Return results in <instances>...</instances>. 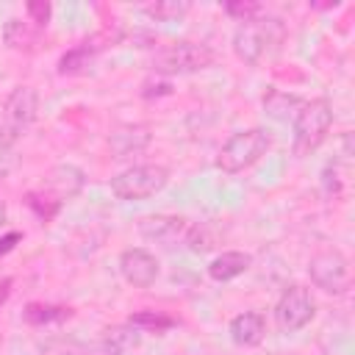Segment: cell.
Returning <instances> with one entry per match:
<instances>
[{
    "mask_svg": "<svg viewBox=\"0 0 355 355\" xmlns=\"http://www.w3.org/2000/svg\"><path fill=\"white\" fill-rule=\"evenodd\" d=\"M216 64V53L200 42H172L158 47L150 58V67L158 75H191Z\"/></svg>",
    "mask_w": 355,
    "mask_h": 355,
    "instance_id": "cell-1",
    "label": "cell"
},
{
    "mask_svg": "<svg viewBox=\"0 0 355 355\" xmlns=\"http://www.w3.org/2000/svg\"><path fill=\"white\" fill-rule=\"evenodd\" d=\"M333 128V105L327 97H313L300 105L294 114V153L308 155L313 153Z\"/></svg>",
    "mask_w": 355,
    "mask_h": 355,
    "instance_id": "cell-2",
    "label": "cell"
},
{
    "mask_svg": "<svg viewBox=\"0 0 355 355\" xmlns=\"http://www.w3.org/2000/svg\"><path fill=\"white\" fill-rule=\"evenodd\" d=\"M272 147V133L263 130V128H247V130H239L233 133L222 150H219V158H216V166L227 175H236V172H244L247 166H252L261 155H266V150Z\"/></svg>",
    "mask_w": 355,
    "mask_h": 355,
    "instance_id": "cell-3",
    "label": "cell"
},
{
    "mask_svg": "<svg viewBox=\"0 0 355 355\" xmlns=\"http://www.w3.org/2000/svg\"><path fill=\"white\" fill-rule=\"evenodd\" d=\"M280 33H283V25L275 17H255V19L239 22V28L233 33V53L244 64L255 67L269 53V47L280 39Z\"/></svg>",
    "mask_w": 355,
    "mask_h": 355,
    "instance_id": "cell-4",
    "label": "cell"
},
{
    "mask_svg": "<svg viewBox=\"0 0 355 355\" xmlns=\"http://www.w3.org/2000/svg\"><path fill=\"white\" fill-rule=\"evenodd\" d=\"M169 180V169L161 164H136L111 178V191L119 200H147L158 194Z\"/></svg>",
    "mask_w": 355,
    "mask_h": 355,
    "instance_id": "cell-5",
    "label": "cell"
},
{
    "mask_svg": "<svg viewBox=\"0 0 355 355\" xmlns=\"http://www.w3.org/2000/svg\"><path fill=\"white\" fill-rule=\"evenodd\" d=\"M39 114V94L33 86H14L11 94L3 103V119H0V141L11 144L17 141L36 119Z\"/></svg>",
    "mask_w": 355,
    "mask_h": 355,
    "instance_id": "cell-6",
    "label": "cell"
},
{
    "mask_svg": "<svg viewBox=\"0 0 355 355\" xmlns=\"http://www.w3.org/2000/svg\"><path fill=\"white\" fill-rule=\"evenodd\" d=\"M311 283L327 294H347L349 291V261L341 250H322L308 263Z\"/></svg>",
    "mask_w": 355,
    "mask_h": 355,
    "instance_id": "cell-7",
    "label": "cell"
},
{
    "mask_svg": "<svg viewBox=\"0 0 355 355\" xmlns=\"http://www.w3.org/2000/svg\"><path fill=\"white\" fill-rule=\"evenodd\" d=\"M316 313V302L305 286H288L277 305H275V322L283 333H297L302 330Z\"/></svg>",
    "mask_w": 355,
    "mask_h": 355,
    "instance_id": "cell-8",
    "label": "cell"
},
{
    "mask_svg": "<svg viewBox=\"0 0 355 355\" xmlns=\"http://www.w3.org/2000/svg\"><path fill=\"white\" fill-rule=\"evenodd\" d=\"M83 183H86V175L83 169H78L75 164H55L44 178H42V186L36 189L39 194H44L47 200L64 205L67 200L78 197L83 191Z\"/></svg>",
    "mask_w": 355,
    "mask_h": 355,
    "instance_id": "cell-9",
    "label": "cell"
},
{
    "mask_svg": "<svg viewBox=\"0 0 355 355\" xmlns=\"http://www.w3.org/2000/svg\"><path fill=\"white\" fill-rule=\"evenodd\" d=\"M189 219L183 216H166V214H158V216H147L139 222V233L153 241V244H161L166 250L178 247V244H186V236H189Z\"/></svg>",
    "mask_w": 355,
    "mask_h": 355,
    "instance_id": "cell-10",
    "label": "cell"
},
{
    "mask_svg": "<svg viewBox=\"0 0 355 355\" xmlns=\"http://www.w3.org/2000/svg\"><path fill=\"white\" fill-rule=\"evenodd\" d=\"M119 272L122 277L136 286V288H147L155 283L158 277V261L153 252H147L144 247H130L119 255Z\"/></svg>",
    "mask_w": 355,
    "mask_h": 355,
    "instance_id": "cell-11",
    "label": "cell"
},
{
    "mask_svg": "<svg viewBox=\"0 0 355 355\" xmlns=\"http://www.w3.org/2000/svg\"><path fill=\"white\" fill-rule=\"evenodd\" d=\"M230 338L239 347H258L266 336V319L258 311H244L230 319Z\"/></svg>",
    "mask_w": 355,
    "mask_h": 355,
    "instance_id": "cell-12",
    "label": "cell"
},
{
    "mask_svg": "<svg viewBox=\"0 0 355 355\" xmlns=\"http://www.w3.org/2000/svg\"><path fill=\"white\" fill-rule=\"evenodd\" d=\"M150 144V128L147 125H122L108 136V147L116 158H128L133 153H141Z\"/></svg>",
    "mask_w": 355,
    "mask_h": 355,
    "instance_id": "cell-13",
    "label": "cell"
},
{
    "mask_svg": "<svg viewBox=\"0 0 355 355\" xmlns=\"http://www.w3.org/2000/svg\"><path fill=\"white\" fill-rule=\"evenodd\" d=\"M250 263H252V258H250L247 252H241V250H227V252L216 255V258L208 263V277L216 280V283H227V280L244 275V272L250 269Z\"/></svg>",
    "mask_w": 355,
    "mask_h": 355,
    "instance_id": "cell-14",
    "label": "cell"
},
{
    "mask_svg": "<svg viewBox=\"0 0 355 355\" xmlns=\"http://www.w3.org/2000/svg\"><path fill=\"white\" fill-rule=\"evenodd\" d=\"M42 39V28H36L33 22L28 19H8L6 28H3V42L11 47V50H22V53H31Z\"/></svg>",
    "mask_w": 355,
    "mask_h": 355,
    "instance_id": "cell-15",
    "label": "cell"
},
{
    "mask_svg": "<svg viewBox=\"0 0 355 355\" xmlns=\"http://www.w3.org/2000/svg\"><path fill=\"white\" fill-rule=\"evenodd\" d=\"M94 58H97V47H92L89 42L75 44L72 50H67L58 58V75H86L92 69Z\"/></svg>",
    "mask_w": 355,
    "mask_h": 355,
    "instance_id": "cell-16",
    "label": "cell"
},
{
    "mask_svg": "<svg viewBox=\"0 0 355 355\" xmlns=\"http://www.w3.org/2000/svg\"><path fill=\"white\" fill-rule=\"evenodd\" d=\"M302 100L297 94H288V92H280V89H269L266 97H263V111L272 116V119H288L300 111Z\"/></svg>",
    "mask_w": 355,
    "mask_h": 355,
    "instance_id": "cell-17",
    "label": "cell"
},
{
    "mask_svg": "<svg viewBox=\"0 0 355 355\" xmlns=\"http://www.w3.org/2000/svg\"><path fill=\"white\" fill-rule=\"evenodd\" d=\"M139 341H141V336H139V330L133 324L111 327L103 336V349H105V355H128L133 347H139Z\"/></svg>",
    "mask_w": 355,
    "mask_h": 355,
    "instance_id": "cell-18",
    "label": "cell"
},
{
    "mask_svg": "<svg viewBox=\"0 0 355 355\" xmlns=\"http://www.w3.org/2000/svg\"><path fill=\"white\" fill-rule=\"evenodd\" d=\"M69 316H72V308L50 305V302H28L25 311H22V319L28 324H50V322H61V319H69Z\"/></svg>",
    "mask_w": 355,
    "mask_h": 355,
    "instance_id": "cell-19",
    "label": "cell"
},
{
    "mask_svg": "<svg viewBox=\"0 0 355 355\" xmlns=\"http://www.w3.org/2000/svg\"><path fill=\"white\" fill-rule=\"evenodd\" d=\"M128 324H133L136 330H155V333H164V330L175 327L178 322H175L172 316L161 313V311H139V313H133V316L128 319Z\"/></svg>",
    "mask_w": 355,
    "mask_h": 355,
    "instance_id": "cell-20",
    "label": "cell"
},
{
    "mask_svg": "<svg viewBox=\"0 0 355 355\" xmlns=\"http://www.w3.org/2000/svg\"><path fill=\"white\" fill-rule=\"evenodd\" d=\"M189 8L191 6L186 0H158V3L144 6V14L153 19H161V22H172V19H180Z\"/></svg>",
    "mask_w": 355,
    "mask_h": 355,
    "instance_id": "cell-21",
    "label": "cell"
},
{
    "mask_svg": "<svg viewBox=\"0 0 355 355\" xmlns=\"http://www.w3.org/2000/svg\"><path fill=\"white\" fill-rule=\"evenodd\" d=\"M25 205H28V208H31V211H33V214L42 219V222H50V219L58 214V208H61L58 202L47 200V197H44V194H39L36 189L25 194Z\"/></svg>",
    "mask_w": 355,
    "mask_h": 355,
    "instance_id": "cell-22",
    "label": "cell"
},
{
    "mask_svg": "<svg viewBox=\"0 0 355 355\" xmlns=\"http://www.w3.org/2000/svg\"><path fill=\"white\" fill-rule=\"evenodd\" d=\"M225 11L230 14V17H236L239 22H247V19H255L258 14H261V3H244V0H230V3H225Z\"/></svg>",
    "mask_w": 355,
    "mask_h": 355,
    "instance_id": "cell-23",
    "label": "cell"
},
{
    "mask_svg": "<svg viewBox=\"0 0 355 355\" xmlns=\"http://www.w3.org/2000/svg\"><path fill=\"white\" fill-rule=\"evenodd\" d=\"M25 11H28V22H33L36 28H47V22H50V14H53V6L47 3V0H31L28 6H25Z\"/></svg>",
    "mask_w": 355,
    "mask_h": 355,
    "instance_id": "cell-24",
    "label": "cell"
},
{
    "mask_svg": "<svg viewBox=\"0 0 355 355\" xmlns=\"http://www.w3.org/2000/svg\"><path fill=\"white\" fill-rule=\"evenodd\" d=\"M14 164H17L14 147H11V144H6V141H0V178H6V175L14 169Z\"/></svg>",
    "mask_w": 355,
    "mask_h": 355,
    "instance_id": "cell-25",
    "label": "cell"
},
{
    "mask_svg": "<svg viewBox=\"0 0 355 355\" xmlns=\"http://www.w3.org/2000/svg\"><path fill=\"white\" fill-rule=\"evenodd\" d=\"M22 241V233L19 230H11V233H6V236H0V255H6V252H11L17 244Z\"/></svg>",
    "mask_w": 355,
    "mask_h": 355,
    "instance_id": "cell-26",
    "label": "cell"
},
{
    "mask_svg": "<svg viewBox=\"0 0 355 355\" xmlns=\"http://www.w3.org/2000/svg\"><path fill=\"white\" fill-rule=\"evenodd\" d=\"M6 219H8V208H6V202L0 200V227L6 225Z\"/></svg>",
    "mask_w": 355,
    "mask_h": 355,
    "instance_id": "cell-27",
    "label": "cell"
}]
</instances>
